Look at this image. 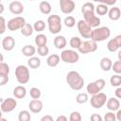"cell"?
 <instances>
[{"label": "cell", "instance_id": "cell-35", "mask_svg": "<svg viewBox=\"0 0 121 121\" xmlns=\"http://www.w3.org/2000/svg\"><path fill=\"white\" fill-rule=\"evenodd\" d=\"M33 27H34V30H35L36 32H42V31H43L44 28H45V23H44V21H43V20H38V21H36V22L34 23Z\"/></svg>", "mask_w": 121, "mask_h": 121}, {"label": "cell", "instance_id": "cell-10", "mask_svg": "<svg viewBox=\"0 0 121 121\" xmlns=\"http://www.w3.org/2000/svg\"><path fill=\"white\" fill-rule=\"evenodd\" d=\"M77 26H78V30L81 37H83L85 39H91L93 27H91L86 23L85 20H79L77 24Z\"/></svg>", "mask_w": 121, "mask_h": 121}, {"label": "cell", "instance_id": "cell-8", "mask_svg": "<svg viewBox=\"0 0 121 121\" xmlns=\"http://www.w3.org/2000/svg\"><path fill=\"white\" fill-rule=\"evenodd\" d=\"M26 19L22 16H16L14 18H11L7 23V27L9 31H16L19 29H22V27L26 25Z\"/></svg>", "mask_w": 121, "mask_h": 121}, {"label": "cell", "instance_id": "cell-40", "mask_svg": "<svg viewBox=\"0 0 121 121\" xmlns=\"http://www.w3.org/2000/svg\"><path fill=\"white\" fill-rule=\"evenodd\" d=\"M112 70L115 73V74H121V60H116L112 63Z\"/></svg>", "mask_w": 121, "mask_h": 121}, {"label": "cell", "instance_id": "cell-43", "mask_svg": "<svg viewBox=\"0 0 121 121\" xmlns=\"http://www.w3.org/2000/svg\"><path fill=\"white\" fill-rule=\"evenodd\" d=\"M0 23H1V28H0V34H4L5 31H6V28L7 27V23L5 21V18L3 16L0 17Z\"/></svg>", "mask_w": 121, "mask_h": 121}, {"label": "cell", "instance_id": "cell-47", "mask_svg": "<svg viewBox=\"0 0 121 121\" xmlns=\"http://www.w3.org/2000/svg\"><path fill=\"white\" fill-rule=\"evenodd\" d=\"M41 121H53V117L51 115H44L41 118Z\"/></svg>", "mask_w": 121, "mask_h": 121}, {"label": "cell", "instance_id": "cell-39", "mask_svg": "<svg viewBox=\"0 0 121 121\" xmlns=\"http://www.w3.org/2000/svg\"><path fill=\"white\" fill-rule=\"evenodd\" d=\"M37 52H38V55L41 56V57H45L48 55L49 53V48L47 47V45H43V46H39L37 48Z\"/></svg>", "mask_w": 121, "mask_h": 121}, {"label": "cell", "instance_id": "cell-12", "mask_svg": "<svg viewBox=\"0 0 121 121\" xmlns=\"http://www.w3.org/2000/svg\"><path fill=\"white\" fill-rule=\"evenodd\" d=\"M84 20L86 21V23L91 26V27H98L101 24V20L98 16H96L95 14V12H87L83 14Z\"/></svg>", "mask_w": 121, "mask_h": 121}, {"label": "cell", "instance_id": "cell-4", "mask_svg": "<svg viewBox=\"0 0 121 121\" xmlns=\"http://www.w3.org/2000/svg\"><path fill=\"white\" fill-rule=\"evenodd\" d=\"M15 77L18 81V83L24 85L29 81L30 78V74L29 70L26 65L20 64L15 68Z\"/></svg>", "mask_w": 121, "mask_h": 121}, {"label": "cell", "instance_id": "cell-28", "mask_svg": "<svg viewBox=\"0 0 121 121\" xmlns=\"http://www.w3.org/2000/svg\"><path fill=\"white\" fill-rule=\"evenodd\" d=\"M27 65L31 69H37L41 66V60L38 57H30L27 60Z\"/></svg>", "mask_w": 121, "mask_h": 121}, {"label": "cell", "instance_id": "cell-55", "mask_svg": "<svg viewBox=\"0 0 121 121\" xmlns=\"http://www.w3.org/2000/svg\"><path fill=\"white\" fill-rule=\"evenodd\" d=\"M29 1H34V0H29Z\"/></svg>", "mask_w": 121, "mask_h": 121}, {"label": "cell", "instance_id": "cell-36", "mask_svg": "<svg viewBox=\"0 0 121 121\" xmlns=\"http://www.w3.org/2000/svg\"><path fill=\"white\" fill-rule=\"evenodd\" d=\"M29 95H30L31 98H33V99H39L41 97V95H42V92H41V90L39 88L32 87L30 89V91H29Z\"/></svg>", "mask_w": 121, "mask_h": 121}, {"label": "cell", "instance_id": "cell-15", "mask_svg": "<svg viewBox=\"0 0 121 121\" xmlns=\"http://www.w3.org/2000/svg\"><path fill=\"white\" fill-rule=\"evenodd\" d=\"M9 9L12 14L20 15L24 12L25 8H24V5L20 1H12L9 6Z\"/></svg>", "mask_w": 121, "mask_h": 121}, {"label": "cell", "instance_id": "cell-50", "mask_svg": "<svg viewBox=\"0 0 121 121\" xmlns=\"http://www.w3.org/2000/svg\"><path fill=\"white\" fill-rule=\"evenodd\" d=\"M116 120H118V121H121V109H118L117 111H116Z\"/></svg>", "mask_w": 121, "mask_h": 121}, {"label": "cell", "instance_id": "cell-56", "mask_svg": "<svg viewBox=\"0 0 121 121\" xmlns=\"http://www.w3.org/2000/svg\"><path fill=\"white\" fill-rule=\"evenodd\" d=\"M120 8H121V6H120Z\"/></svg>", "mask_w": 121, "mask_h": 121}, {"label": "cell", "instance_id": "cell-14", "mask_svg": "<svg viewBox=\"0 0 121 121\" xmlns=\"http://www.w3.org/2000/svg\"><path fill=\"white\" fill-rule=\"evenodd\" d=\"M107 48L110 52H115L121 48V34L115 36L113 39H111L107 43Z\"/></svg>", "mask_w": 121, "mask_h": 121}, {"label": "cell", "instance_id": "cell-19", "mask_svg": "<svg viewBox=\"0 0 121 121\" xmlns=\"http://www.w3.org/2000/svg\"><path fill=\"white\" fill-rule=\"evenodd\" d=\"M106 106H107L108 110L112 111V112H115V111H117L120 108V101L117 98L110 97L107 100V102H106Z\"/></svg>", "mask_w": 121, "mask_h": 121}, {"label": "cell", "instance_id": "cell-21", "mask_svg": "<svg viewBox=\"0 0 121 121\" xmlns=\"http://www.w3.org/2000/svg\"><path fill=\"white\" fill-rule=\"evenodd\" d=\"M13 95L15 96V98L18 99H22L26 95V89L24 85H18L13 89Z\"/></svg>", "mask_w": 121, "mask_h": 121}, {"label": "cell", "instance_id": "cell-17", "mask_svg": "<svg viewBox=\"0 0 121 121\" xmlns=\"http://www.w3.org/2000/svg\"><path fill=\"white\" fill-rule=\"evenodd\" d=\"M15 46V40L11 36H6L2 40V47L5 51H11Z\"/></svg>", "mask_w": 121, "mask_h": 121}, {"label": "cell", "instance_id": "cell-25", "mask_svg": "<svg viewBox=\"0 0 121 121\" xmlns=\"http://www.w3.org/2000/svg\"><path fill=\"white\" fill-rule=\"evenodd\" d=\"M39 9H40V11L43 13V14H50L51 13V10H52V7H51V4L48 2V1H42L39 5Z\"/></svg>", "mask_w": 121, "mask_h": 121}, {"label": "cell", "instance_id": "cell-32", "mask_svg": "<svg viewBox=\"0 0 121 121\" xmlns=\"http://www.w3.org/2000/svg\"><path fill=\"white\" fill-rule=\"evenodd\" d=\"M110 83L113 87H119L121 85V76L120 74H115L111 77L110 78Z\"/></svg>", "mask_w": 121, "mask_h": 121}, {"label": "cell", "instance_id": "cell-54", "mask_svg": "<svg viewBox=\"0 0 121 121\" xmlns=\"http://www.w3.org/2000/svg\"><path fill=\"white\" fill-rule=\"evenodd\" d=\"M4 60V57H3V55H1V61H3Z\"/></svg>", "mask_w": 121, "mask_h": 121}, {"label": "cell", "instance_id": "cell-53", "mask_svg": "<svg viewBox=\"0 0 121 121\" xmlns=\"http://www.w3.org/2000/svg\"><path fill=\"white\" fill-rule=\"evenodd\" d=\"M93 1H95V2H99V3H102V2H103V0H93Z\"/></svg>", "mask_w": 121, "mask_h": 121}, {"label": "cell", "instance_id": "cell-3", "mask_svg": "<svg viewBox=\"0 0 121 121\" xmlns=\"http://www.w3.org/2000/svg\"><path fill=\"white\" fill-rule=\"evenodd\" d=\"M111 36V30L108 26H98L93 29L91 39L95 42H103Z\"/></svg>", "mask_w": 121, "mask_h": 121}, {"label": "cell", "instance_id": "cell-18", "mask_svg": "<svg viewBox=\"0 0 121 121\" xmlns=\"http://www.w3.org/2000/svg\"><path fill=\"white\" fill-rule=\"evenodd\" d=\"M53 43H54V45L57 49H63L67 44V41H66L65 37L62 35H57L54 38Z\"/></svg>", "mask_w": 121, "mask_h": 121}, {"label": "cell", "instance_id": "cell-51", "mask_svg": "<svg viewBox=\"0 0 121 121\" xmlns=\"http://www.w3.org/2000/svg\"><path fill=\"white\" fill-rule=\"evenodd\" d=\"M0 8H1V10H0V13L2 14L3 11H4V5L3 4H0Z\"/></svg>", "mask_w": 121, "mask_h": 121}, {"label": "cell", "instance_id": "cell-29", "mask_svg": "<svg viewBox=\"0 0 121 121\" xmlns=\"http://www.w3.org/2000/svg\"><path fill=\"white\" fill-rule=\"evenodd\" d=\"M108 12H109V8H108V6L105 5V4L100 3V4H98V5L95 7V13H96L97 15H105V14H107Z\"/></svg>", "mask_w": 121, "mask_h": 121}, {"label": "cell", "instance_id": "cell-34", "mask_svg": "<svg viewBox=\"0 0 121 121\" xmlns=\"http://www.w3.org/2000/svg\"><path fill=\"white\" fill-rule=\"evenodd\" d=\"M88 93H79L77 96H76V101L78 104H84L89 100V96H88Z\"/></svg>", "mask_w": 121, "mask_h": 121}, {"label": "cell", "instance_id": "cell-44", "mask_svg": "<svg viewBox=\"0 0 121 121\" xmlns=\"http://www.w3.org/2000/svg\"><path fill=\"white\" fill-rule=\"evenodd\" d=\"M9 82V76H0V86H4Z\"/></svg>", "mask_w": 121, "mask_h": 121}, {"label": "cell", "instance_id": "cell-20", "mask_svg": "<svg viewBox=\"0 0 121 121\" xmlns=\"http://www.w3.org/2000/svg\"><path fill=\"white\" fill-rule=\"evenodd\" d=\"M108 16L112 21H117L121 17V9L118 7H112L109 9Z\"/></svg>", "mask_w": 121, "mask_h": 121}, {"label": "cell", "instance_id": "cell-31", "mask_svg": "<svg viewBox=\"0 0 121 121\" xmlns=\"http://www.w3.org/2000/svg\"><path fill=\"white\" fill-rule=\"evenodd\" d=\"M81 43H82V41L80 40V38H78V37H77V36L72 37V38L70 39V41H69V44H70V46H71L73 49H78V47L80 46Z\"/></svg>", "mask_w": 121, "mask_h": 121}, {"label": "cell", "instance_id": "cell-38", "mask_svg": "<svg viewBox=\"0 0 121 121\" xmlns=\"http://www.w3.org/2000/svg\"><path fill=\"white\" fill-rule=\"evenodd\" d=\"M63 24L65 25V26L71 28V27L75 26V25H76V20H75V18H74L73 16H67V17L64 18Z\"/></svg>", "mask_w": 121, "mask_h": 121}, {"label": "cell", "instance_id": "cell-7", "mask_svg": "<svg viewBox=\"0 0 121 121\" xmlns=\"http://www.w3.org/2000/svg\"><path fill=\"white\" fill-rule=\"evenodd\" d=\"M105 84H106L105 79L98 78V79H96V80H95V81H93L87 85V87H86L87 93L91 95H95V94H97L103 90V88L105 87Z\"/></svg>", "mask_w": 121, "mask_h": 121}, {"label": "cell", "instance_id": "cell-6", "mask_svg": "<svg viewBox=\"0 0 121 121\" xmlns=\"http://www.w3.org/2000/svg\"><path fill=\"white\" fill-rule=\"evenodd\" d=\"M107 100H108V97H107L106 94L99 92V93L92 95V97L90 99V103L94 109H100L106 104Z\"/></svg>", "mask_w": 121, "mask_h": 121}, {"label": "cell", "instance_id": "cell-27", "mask_svg": "<svg viewBox=\"0 0 121 121\" xmlns=\"http://www.w3.org/2000/svg\"><path fill=\"white\" fill-rule=\"evenodd\" d=\"M34 42H35V44L39 47V46H43V45H46L47 43V37L44 35V34H38L35 39H34Z\"/></svg>", "mask_w": 121, "mask_h": 121}, {"label": "cell", "instance_id": "cell-48", "mask_svg": "<svg viewBox=\"0 0 121 121\" xmlns=\"http://www.w3.org/2000/svg\"><path fill=\"white\" fill-rule=\"evenodd\" d=\"M115 96L117 98H121V87H117L115 90Z\"/></svg>", "mask_w": 121, "mask_h": 121}, {"label": "cell", "instance_id": "cell-46", "mask_svg": "<svg viewBox=\"0 0 121 121\" xmlns=\"http://www.w3.org/2000/svg\"><path fill=\"white\" fill-rule=\"evenodd\" d=\"M117 0H103L102 4H105L107 6H113L116 3Z\"/></svg>", "mask_w": 121, "mask_h": 121}, {"label": "cell", "instance_id": "cell-1", "mask_svg": "<svg viewBox=\"0 0 121 121\" xmlns=\"http://www.w3.org/2000/svg\"><path fill=\"white\" fill-rule=\"evenodd\" d=\"M66 82L71 89L75 91H79L84 86V78L77 71H70L66 75Z\"/></svg>", "mask_w": 121, "mask_h": 121}, {"label": "cell", "instance_id": "cell-11", "mask_svg": "<svg viewBox=\"0 0 121 121\" xmlns=\"http://www.w3.org/2000/svg\"><path fill=\"white\" fill-rule=\"evenodd\" d=\"M1 111L3 112H10L13 110L16 109L17 107V101L15 100V98H11V97H8L6 99H3V101H1Z\"/></svg>", "mask_w": 121, "mask_h": 121}, {"label": "cell", "instance_id": "cell-23", "mask_svg": "<svg viewBox=\"0 0 121 121\" xmlns=\"http://www.w3.org/2000/svg\"><path fill=\"white\" fill-rule=\"evenodd\" d=\"M60 60H61L60 59V56H59L58 54H51V55H49L47 57L46 63L50 67H56L59 64V62H60Z\"/></svg>", "mask_w": 121, "mask_h": 121}, {"label": "cell", "instance_id": "cell-42", "mask_svg": "<svg viewBox=\"0 0 121 121\" xmlns=\"http://www.w3.org/2000/svg\"><path fill=\"white\" fill-rule=\"evenodd\" d=\"M70 121H81V114L78 112H72L69 116Z\"/></svg>", "mask_w": 121, "mask_h": 121}, {"label": "cell", "instance_id": "cell-2", "mask_svg": "<svg viewBox=\"0 0 121 121\" xmlns=\"http://www.w3.org/2000/svg\"><path fill=\"white\" fill-rule=\"evenodd\" d=\"M47 24H48V29L51 34H59L62 27V22L59 15L52 14L49 15L47 18Z\"/></svg>", "mask_w": 121, "mask_h": 121}, {"label": "cell", "instance_id": "cell-45", "mask_svg": "<svg viewBox=\"0 0 121 121\" xmlns=\"http://www.w3.org/2000/svg\"><path fill=\"white\" fill-rule=\"evenodd\" d=\"M90 119H91L92 121H102V117H101L99 114H97V113L92 114L91 117H90Z\"/></svg>", "mask_w": 121, "mask_h": 121}, {"label": "cell", "instance_id": "cell-5", "mask_svg": "<svg viewBox=\"0 0 121 121\" xmlns=\"http://www.w3.org/2000/svg\"><path fill=\"white\" fill-rule=\"evenodd\" d=\"M60 59L65 63H76L79 60V55L73 49H65L60 53Z\"/></svg>", "mask_w": 121, "mask_h": 121}, {"label": "cell", "instance_id": "cell-26", "mask_svg": "<svg viewBox=\"0 0 121 121\" xmlns=\"http://www.w3.org/2000/svg\"><path fill=\"white\" fill-rule=\"evenodd\" d=\"M20 30H21V34H22L23 36H26V37L31 36V35L33 34V32L35 31L33 26H31V25L28 24V23H26V24L22 27V29H20Z\"/></svg>", "mask_w": 121, "mask_h": 121}, {"label": "cell", "instance_id": "cell-13", "mask_svg": "<svg viewBox=\"0 0 121 121\" xmlns=\"http://www.w3.org/2000/svg\"><path fill=\"white\" fill-rule=\"evenodd\" d=\"M60 11L64 14H70L74 11L76 4L73 0H60Z\"/></svg>", "mask_w": 121, "mask_h": 121}, {"label": "cell", "instance_id": "cell-24", "mask_svg": "<svg viewBox=\"0 0 121 121\" xmlns=\"http://www.w3.org/2000/svg\"><path fill=\"white\" fill-rule=\"evenodd\" d=\"M21 51H22V53H23L24 56L30 58V57H33V56H34V54L36 53L37 49L35 48V46H33V45H31V44H26V45H25V46L22 48Z\"/></svg>", "mask_w": 121, "mask_h": 121}, {"label": "cell", "instance_id": "cell-30", "mask_svg": "<svg viewBox=\"0 0 121 121\" xmlns=\"http://www.w3.org/2000/svg\"><path fill=\"white\" fill-rule=\"evenodd\" d=\"M95 7L91 2H86L81 7V12H82V14L87 13V12H95Z\"/></svg>", "mask_w": 121, "mask_h": 121}, {"label": "cell", "instance_id": "cell-41", "mask_svg": "<svg viewBox=\"0 0 121 121\" xmlns=\"http://www.w3.org/2000/svg\"><path fill=\"white\" fill-rule=\"evenodd\" d=\"M104 120L105 121H115L116 120V114L113 113L112 111L108 112L107 113H105L104 115Z\"/></svg>", "mask_w": 121, "mask_h": 121}, {"label": "cell", "instance_id": "cell-33", "mask_svg": "<svg viewBox=\"0 0 121 121\" xmlns=\"http://www.w3.org/2000/svg\"><path fill=\"white\" fill-rule=\"evenodd\" d=\"M31 119L30 112L26 110H23L18 114V120L19 121H29Z\"/></svg>", "mask_w": 121, "mask_h": 121}, {"label": "cell", "instance_id": "cell-52", "mask_svg": "<svg viewBox=\"0 0 121 121\" xmlns=\"http://www.w3.org/2000/svg\"><path fill=\"white\" fill-rule=\"evenodd\" d=\"M117 57H118V60H121V50H119V51H118Z\"/></svg>", "mask_w": 121, "mask_h": 121}, {"label": "cell", "instance_id": "cell-22", "mask_svg": "<svg viewBox=\"0 0 121 121\" xmlns=\"http://www.w3.org/2000/svg\"><path fill=\"white\" fill-rule=\"evenodd\" d=\"M99 65H100V68L102 69V71L104 72H108L110 70H112V61L110 58H107V57H104L100 60V62H99Z\"/></svg>", "mask_w": 121, "mask_h": 121}, {"label": "cell", "instance_id": "cell-9", "mask_svg": "<svg viewBox=\"0 0 121 121\" xmlns=\"http://www.w3.org/2000/svg\"><path fill=\"white\" fill-rule=\"evenodd\" d=\"M78 52L81 54H88V53H93L97 50V43L95 42L94 40H87L81 43L80 46L78 47Z\"/></svg>", "mask_w": 121, "mask_h": 121}, {"label": "cell", "instance_id": "cell-16", "mask_svg": "<svg viewBox=\"0 0 121 121\" xmlns=\"http://www.w3.org/2000/svg\"><path fill=\"white\" fill-rule=\"evenodd\" d=\"M43 102L40 99H32L28 103V109L33 113H39V112H41L42 110H43Z\"/></svg>", "mask_w": 121, "mask_h": 121}, {"label": "cell", "instance_id": "cell-49", "mask_svg": "<svg viewBox=\"0 0 121 121\" xmlns=\"http://www.w3.org/2000/svg\"><path fill=\"white\" fill-rule=\"evenodd\" d=\"M56 121H67V117L65 115H60L56 118Z\"/></svg>", "mask_w": 121, "mask_h": 121}, {"label": "cell", "instance_id": "cell-37", "mask_svg": "<svg viewBox=\"0 0 121 121\" xmlns=\"http://www.w3.org/2000/svg\"><path fill=\"white\" fill-rule=\"evenodd\" d=\"M9 66L4 61L0 62V76H9Z\"/></svg>", "mask_w": 121, "mask_h": 121}]
</instances>
